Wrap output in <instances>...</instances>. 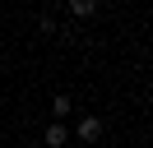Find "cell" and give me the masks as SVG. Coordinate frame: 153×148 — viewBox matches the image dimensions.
<instances>
[{
    "label": "cell",
    "mask_w": 153,
    "mask_h": 148,
    "mask_svg": "<svg viewBox=\"0 0 153 148\" xmlns=\"http://www.w3.org/2000/svg\"><path fill=\"white\" fill-rule=\"evenodd\" d=\"M79 139H84V144H97V139H102V120L84 116V120H79Z\"/></svg>",
    "instance_id": "cell-1"
},
{
    "label": "cell",
    "mask_w": 153,
    "mask_h": 148,
    "mask_svg": "<svg viewBox=\"0 0 153 148\" xmlns=\"http://www.w3.org/2000/svg\"><path fill=\"white\" fill-rule=\"evenodd\" d=\"M65 125H47V148H65Z\"/></svg>",
    "instance_id": "cell-2"
},
{
    "label": "cell",
    "mask_w": 153,
    "mask_h": 148,
    "mask_svg": "<svg viewBox=\"0 0 153 148\" xmlns=\"http://www.w3.org/2000/svg\"><path fill=\"white\" fill-rule=\"evenodd\" d=\"M93 9H97L93 0H74V5H70V14H79V18H88V14H93Z\"/></svg>",
    "instance_id": "cell-3"
}]
</instances>
